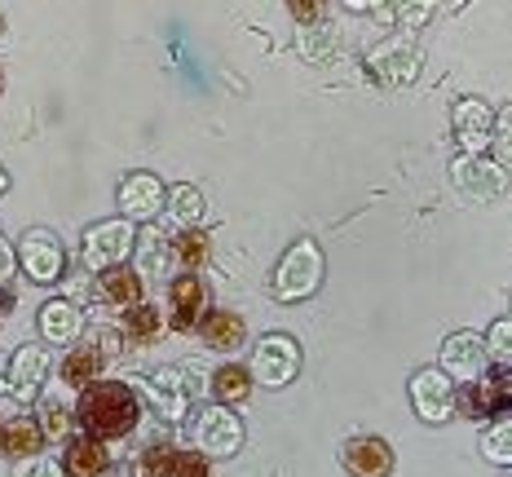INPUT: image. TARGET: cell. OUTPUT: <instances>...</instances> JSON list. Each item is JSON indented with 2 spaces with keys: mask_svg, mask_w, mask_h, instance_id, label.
Wrapping results in <instances>:
<instances>
[{
  "mask_svg": "<svg viewBox=\"0 0 512 477\" xmlns=\"http://www.w3.org/2000/svg\"><path fill=\"white\" fill-rule=\"evenodd\" d=\"M164 208H168V217H173L177 230H195L199 221H204V195H199L195 186H173Z\"/></svg>",
  "mask_w": 512,
  "mask_h": 477,
  "instance_id": "cell-27",
  "label": "cell"
},
{
  "mask_svg": "<svg viewBox=\"0 0 512 477\" xmlns=\"http://www.w3.org/2000/svg\"><path fill=\"white\" fill-rule=\"evenodd\" d=\"M204 283H199V274H177L173 283H168V323L177 327V332H190V327H199V318H204Z\"/></svg>",
  "mask_w": 512,
  "mask_h": 477,
  "instance_id": "cell-17",
  "label": "cell"
},
{
  "mask_svg": "<svg viewBox=\"0 0 512 477\" xmlns=\"http://www.w3.org/2000/svg\"><path fill=\"white\" fill-rule=\"evenodd\" d=\"M45 371H49L45 345H23L9 358V394L18 402H36L40 389H45Z\"/></svg>",
  "mask_w": 512,
  "mask_h": 477,
  "instance_id": "cell-16",
  "label": "cell"
},
{
  "mask_svg": "<svg viewBox=\"0 0 512 477\" xmlns=\"http://www.w3.org/2000/svg\"><path fill=\"white\" fill-rule=\"evenodd\" d=\"M318 283H323V248L314 239H296L283 252V261L274 265V296L283 305H296L305 296H314Z\"/></svg>",
  "mask_w": 512,
  "mask_h": 477,
  "instance_id": "cell-2",
  "label": "cell"
},
{
  "mask_svg": "<svg viewBox=\"0 0 512 477\" xmlns=\"http://www.w3.org/2000/svg\"><path fill=\"white\" fill-rule=\"evenodd\" d=\"M411 402H415V416H420L424 424H446L455 416V380L446 376L442 367L415 371L411 376Z\"/></svg>",
  "mask_w": 512,
  "mask_h": 477,
  "instance_id": "cell-10",
  "label": "cell"
},
{
  "mask_svg": "<svg viewBox=\"0 0 512 477\" xmlns=\"http://www.w3.org/2000/svg\"><path fill=\"white\" fill-rule=\"evenodd\" d=\"M111 469V451L98 438H80L67 447V473L71 477H102Z\"/></svg>",
  "mask_w": 512,
  "mask_h": 477,
  "instance_id": "cell-23",
  "label": "cell"
},
{
  "mask_svg": "<svg viewBox=\"0 0 512 477\" xmlns=\"http://www.w3.org/2000/svg\"><path fill=\"white\" fill-rule=\"evenodd\" d=\"M190 442L195 451H204L208 460H230L243 447V424L230 407H199L195 420H190Z\"/></svg>",
  "mask_w": 512,
  "mask_h": 477,
  "instance_id": "cell-3",
  "label": "cell"
},
{
  "mask_svg": "<svg viewBox=\"0 0 512 477\" xmlns=\"http://www.w3.org/2000/svg\"><path fill=\"white\" fill-rule=\"evenodd\" d=\"M508 477H512V473H508Z\"/></svg>",
  "mask_w": 512,
  "mask_h": 477,
  "instance_id": "cell-39",
  "label": "cell"
},
{
  "mask_svg": "<svg viewBox=\"0 0 512 477\" xmlns=\"http://www.w3.org/2000/svg\"><path fill=\"white\" fill-rule=\"evenodd\" d=\"M128 252H133V221H98V226L84 230L80 257H84V265H93V270L124 265Z\"/></svg>",
  "mask_w": 512,
  "mask_h": 477,
  "instance_id": "cell-9",
  "label": "cell"
},
{
  "mask_svg": "<svg viewBox=\"0 0 512 477\" xmlns=\"http://www.w3.org/2000/svg\"><path fill=\"white\" fill-rule=\"evenodd\" d=\"M451 124H455V142L464 155H482L495 137V115L482 98H460L451 106Z\"/></svg>",
  "mask_w": 512,
  "mask_h": 477,
  "instance_id": "cell-12",
  "label": "cell"
},
{
  "mask_svg": "<svg viewBox=\"0 0 512 477\" xmlns=\"http://www.w3.org/2000/svg\"><path fill=\"white\" fill-rule=\"evenodd\" d=\"M173 477H208V455L204 451H177Z\"/></svg>",
  "mask_w": 512,
  "mask_h": 477,
  "instance_id": "cell-32",
  "label": "cell"
},
{
  "mask_svg": "<svg viewBox=\"0 0 512 477\" xmlns=\"http://www.w3.org/2000/svg\"><path fill=\"white\" fill-rule=\"evenodd\" d=\"M292 9L296 18H301V23H314V18H323L327 14V5H301V0H296V5H287Z\"/></svg>",
  "mask_w": 512,
  "mask_h": 477,
  "instance_id": "cell-36",
  "label": "cell"
},
{
  "mask_svg": "<svg viewBox=\"0 0 512 477\" xmlns=\"http://www.w3.org/2000/svg\"><path fill=\"white\" fill-rule=\"evenodd\" d=\"M168 252H173V265H181V274H195L199 265L208 261L212 243L204 230H177V235L168 239Z\"/></svg>",
  "mask_w": 512,
  "mask_h": 477,
  "instance_id": "cell-26",
  "label": "cell"
},
{
  "mask_svg": "<svg viewBox=\"0 0 512 477\" xmlns=\"http://www.w3.org/2000/svg\"><path fill=\"white\" fill-rule=\"evenodd\" d=\"M367 71L371 80L384 84V89H407L420 71V45L411 36H398V40H384V45L367 58Z\"/></svg>",
  "mask_w": 512,
  "mask_h": 477,
  "instance_id": "cell-7",
  "label": "cell"
},
{
  "mask_svg": "<svg viewBox=\"0 0 512 477\" xmlns=\"http://www.w3.org/2000/svg\"><path fill=\"white\" fill-rule=\"evenodd\" d=\"M0 31H5V18H0Z\"/></svg>",
  "mask_w": 512,
  "mask_h": 477,
  "instance_id": "cell-38",
  "label": "cell"
},
{
  "mask_svg": "<svg viewBox=\"0 0 512 477\" xmlns=\"http://www.w3.org/2000/svg\"><path fill=\"white\" fill-rule=\"evenodd\" d=\"M490 142H495V155L504 159V164H512V106H504V115L495 120V137H490Z\"/></svg>",
  "mask_w": 512,
  "mask_h": 477,
  "instance_id": "cell-33",
  "label": "cell"
},
{
  "mask_svg": "<svg viewBox=\"0 0 512 477\" xmlns=\"http://www.w3.org/2000/svg\"><path fill=\"white\" fill-rule=\"evenodd\" d=\"M173 460H177V451L168 442H151L133 460V477H173Z\"/></svg>",
  "mask_w": 512,
  "mask_h": 477,
  "instance_id": "cell-29",
  "label": "cell"
},
{
  "mask_svg": "<svg viewBox=\"0 0 512 477\" xmlns=\"http://www.w3.org/2000/svg\"><path fill=\"white\" fill-rule=\"evenodd\" d=\"M204 394V376L195 367H159L151 376V402L164 420H186V411L195 407V398Z\"/></svg>",
  "mask_w": 512,
  "mask_h": 477,
  "instance_id": "cell-4",
  "label": "cell"
},
{
  "mask_svg": "<svg viewBox=\"0 0 512 477\" xmlns=\"http://www.w3.org/2000/svg\"><path fill=\"white\" fill-rule=\"evenodd\" d=\"M490 367V354H486V336L477 332H451L442 345V371L451 380H464V385H473V380H482Z\"/></svg>",
  "mask_w": 512,
  "mask_h": 477,
  "instance_id": "cell-11",
  "label": "cell"
},
{
  "mask_svg": "<svg viewBox=\"0 0 512 477\" xmlns=\"http://www.w3.org/2000/svg\"><path fill=\"white\" fill-rule=\"evenodd\" d=\"M168 261H173V252H168V239H155V243L146 239V248H142V265H146V270L159 274Z\"/></svg>",
  "mask_w": 512,
  "mask_h": 477,
  "instance_id": "cell-34",
  "label": "cell"
},
{
  "mask_svg": "<svg viewBox=\"0 0 512 477\" xmlns=\"http://www.w3.org/2000/svg\"><path fill=\"white\" fill-rule=\"evenodd\" d=\"M14 477H62V469L53 460H45V455H31V460L18 464Z\"/></svg>",
  "mask_w": 512,
  "mask_h": 477,
  "instance_id": "cell-35",
  "label": "cell"
},
{
  "mask_svg": "<svg viewBox=\"0 0 512 477\" xmlns=\"http://www.w3.org/2000/svg\"><path fill=\"white\" fill-rule=\"evenodd\" d=\"M508 402H512V376H482L473 385H464V394H455V411L486 420V416H499Z\"/></svg>",
  "mask_w": 512,
  "mask_h": 477,
  "instance_id": "cell-15",
  "label": "cell"
},
{
  "mask_svg": "<svg viewBox=\"0 0 512 477\" xmlns=\"http://www.w3.org/2000/svg\"><path fill=\"white\" fill-rule=\"evenodd\" d=\"M212 389H217L221 402H243L252 394V371L239 367V363H226L217 371V380H212Z\"/></svg>",
  "mask_w": 512,
  "mask_h": 477,
  "instance_id": "cell-28",
  "label": "cell"
},
{
  "mask_svg": "<svg viewBox=\"0 0 512 477\" xmlns=\"http://www.w3.org/2000/svg\"><path fill=\"white\" fill-rule=\"evenodd\" d=\"M486 354L495 358V363L512 367V318H495L486 332Z\"/></svg>",
  "mask_w": 512,
  "mask_h": 477,
  "instance_id": "cell-31",
  "label": "cell"
},
{
  "mask_svg": "<svg viewBox=\"0 0 512 477\" xmlns=\"http://www.w3.org/2000/svg\"><path fill=\"white\" fill-rule=\"evenodd\" d=\"M98 296L128 310V305L142 301V274L128 270V265H111V270H102V279H98Z\"/></svg>",
  "mask_w": 512,
  "mask_h": 477,
  "instance_id": "cell-21",
  "label": "cell"
},
{
  "mask_svg": "<svg viewBox=\"0 0 512 477\" xmlns=\"http://www.w3.org/2000/svg\"><path fill=\"white\" fill-rule=\"evenodd\" d=\"M102 354H106V345H102V341H89V345L71 349V354L62 358V385H71V389H89V385H93V376L102 371Z\"/></svg>",
  "mask_w": 512,
  "mask_h": 477,
  "instance_id": "cell-20",
  "label": "cell"
},
{
  "mask_svg": "<svg viewBox=\"0 0 512 477\" xmlns=\"http://www.w3.org/2000/svg\"><path fill=\"white\" fill-rule=\"evenodd\" d=\"M137 416H142V402H137V394L124 380H93L80 394V424L89 429V438H98V442L133 433Z\"/></svg>",
  "mask_w": 512,
  "mask_h": 477,
  "instance_id": "cell-1",
  "label": "cell"
},
{
  "mask_svg": "<svg viewBox=\"0 0 512 477\" xmlns=\"http://www.w3.org/2000/svg\"><path fill=\"white\" fill-rule=\"evenodd\" d=\"M168 204V190L155 173H133L124 177L120 186V208H124V221H155Z\"/></svg>",
  "mask_w": 512,
  "mask_h": 477,
  "instance_id": "cell-14",
  "label": "cell"
},
{
  "mask_svg": "<svg viewBox=\"0 0 512 477\" xmlns=\"http://www.w3.org/2000/svg\"><path fill=\"white\" fill-rule=\"evenodd\" d=\"M252 380L256 385H265V389H283V385H292L296 380V371H301V345L292 341V336H283V332H274V336H265L261 345H256V354H252Z\"/></svg>",
  "mask_w": 512,
  "mask_h": 477,
  "instance_id": "cell-5",
  "label": "cell"
},
{
  "mask_svg": "<svg viewBox=\"0 0 512 477\" xmlns=\"http://www.w3.org/2000/svg\"><path fill=\"white\" fill-rule=\"evenodd\" d=\"M40 433H45V442H62L71 433V407L67 402H45L40 407Z\"/></svg>",
  "mask_w": 512,
  "mask_h": 477,
  "instance_id": "cell-30",
  "label": "cell"
},
{
  "mask_svg": "<svg viewBox=\"0 0 512 477\" xmlns=\"http://www.w3.org/2000/svg\"><path fill=\"white\" fill-rule=\"evenodd\" d=\"M45 447V433H40V420H9L0 429V451L14 455V460H31Z\"/></svg>",
  "mask_w": 512,
  "mask_h": 477,
  "instance_id": "cell-22",
  "label": "cell"
},
{
  "mask_svg": "<svg viewBox=\"0 0 512 477\" xmlns=\"http://www.w3.org/2000/svg\"><path fill=\"white\" fill-rule=\"evenodd\" d=\"M120 332L128 336V341H137V345H155L159 332H164V314H159L155 305L137 301V305H128V310H124Z\"/></svg>",
  "mask_w": 512,
  "mask_h": 477,
  "instance_id": "cell-24",
  "label": "cell"
},
{
  "mask_svg": "<svg viewBox=\"0 0 512 477\" xmlns=\"http://www.w3.org/2000/svg\"><path fill=\"white\" fill-rule=\"evenodd\" d=\"M340 464L349 477H389L393 473V447L376 433H358L340 447Z\"/></svg>",
  "mask_w": 512,
  "mask_h": 477,
  "instance_id": "cell-13",
  "label": "cell"
},
{
  "mask_svg": "<svg viewBox=\"0 0 512 477\" xmlns=\"http://www.w3.org/2000/svg\"><path fill=\"white\" fill-rule=\"evenodd\" d=\"M18 265L31 283H58L62 270H67V252L53 230H27L23 243H18Z\"/></svg>",
  "mask_w": 512,
  "mask_h": 477,
  "instance_id": "cell-8",
  "label": "cell"
},
{
  "mask_svg": "<svg viewBox=\"0 0 512 477\" xmlns=\"http://www.w3.org/2000/svg\"><path fill=\"white\" fill-rule=\"evenodd\" d=\"M40 336L49 345H71L80 336V310L71 301H45V310H40Z\"/></svg>",
  "mask_w": 512,
  "mask_h": 477,
  "instance_id": "cell-19",
  "label": "cell"
},
{
  "mask_svg": "<svg viewBox=\"0 0 512 477\" xmlns=\"http://www.w3.org/2000/svg\"><path fill=\"white\" fill-rule=\"evenodd\" d=\"M199 336H204L208 349L234 354V349L243 345V336H248V327H243V318L234 310H208L204 318H199Z\"/></svg>",
  "mask_w": 512,
  "mask_h": 477,
  "instance_id": "cell-18",
  "label": "cell"
},
{
  "mask_svg": "<svg viewBox=\"0 0 512 477\" xmlns=\"http://www.w3.org/2000/svg\"><path fill=\"white\" fill-rule=\"evenodd\" d=\"M482 455L499 469H512V411L490 416L486 433H482Z\"/></svg>",
  "mask_w": 512,
  "mask_h": 477,
  "instance_id": "cell-25",
  "label": "cell"
},
{
  "mask_svg": "<svg viewBox=\"0 0 512 477\" xmlns=\"http://www.w3.org/2000/svg\"><path fill=\"white\" fill-rule=\"evenodd\" d=\"M451 182L460 186V195H468L473 204H490L508 190V168L495 164V159H482V155H460L451 164Z\"/></svg>",
  "mask_w": 512,
  "mask_h": 477,
  "instance_id": "cell-6",
  "label": "cell"
},
{
  "mask_svg": "<svg viewBox=\"0 0 512 477\" xmlns=\"http://www.w3.org/2000/svg\"><path fill=\"white\" fill-rule=\"evenodd\" d=\"M9 186V177H5V168H0V190H5Z\"/></svg>",
  "mask_w": 512,
  "mask_h": 477,
  "instance_id": "cell-37",
  "label": "cell"
}]
</instances>
